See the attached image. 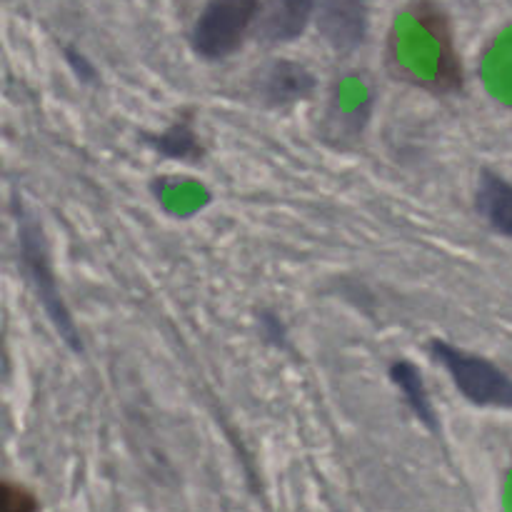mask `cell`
Here are the masks:
<instances>
[{"label":"cell","instance_id":"1","mask_svg":"<svg viewBox=\"0 0 512 512\" xmlns=\"http://www.w3.org/2000/svg\"><path fill=\"white\" fill-rule=\"evenodd\" d=\"M393 53L405 70H428L440 90H455L463 83L450 25L438 5L415 3L398 15Z\"/></svg>","mask_w":512,"mask_h":512},{"label":"cell","instance_id":"2","mask_svg":"<svg viewBox=\"0 0 512 512\" xmlns=\"http://www.w3.org/2000/svg\"><path fill=\"white\" fill-rule=\"evenodd\" d=\"M260 0H208L193 30V45L205 58H225L243 45L260 15Z\"/></svg>","mask_w":512,"mask_h":512},{"label":"cell","instance_id":"3","mask_svg":"<svg viewBox=\"0 0 512 512\" xmlns=\"http://www.w3.org/2000/svg\"><path fill=\"white\" fill-rule=\"evenodd\" d=\"M430 353L448 368L460 393L470 403L512 408V378L508 373H503V370L495 368L488 360L478 358V355L463 353V350L453 348L448 343H440V340L430 345Z\"/></svg>","mask_w":512,"mask_h":512},{"label":"cell","instance_id":"4","mask_svg":"<svg viewBox=\"0 0 512 512\" xmlns=\"http://www.w3.org/2000/svg\"><path fill=\"white\" fill-rule=\"evenodd\" d=\"M40 238H43V235H40L38 225H35L33 220L23 218V223H20V255H23L25 273H28L30 283L35 285V293H38L40 303H43L45 313L50 315L55 328L60 330V335H63L75 350H80L78 333H75L68 310L60 303V295L58 290H55V278L53 273H50L48 258H45L43 250V240Z\"/></svg>","mask_w":512,"mask_h":512},{"label":"cell","instance_id":"5","mask_svg":"<svg viewBox=\"0 0 512 512\" xmlns=\"http://www.w3.org/2000/svg\"><path fill=\"white\" fill-rule=\"evenodd\" d=\"M318 25L330 48L338 53H350L365 38L368 3L365 0H320Z\"/></svg>","mask_w":512,"mask_h":512},{"label":"cell","instance_id":"6","mask_svg":"<svg viewBox=\"0 0 512 512\" xmlns=\"http://www.w3.org/2000/svg\"><path fill=\"white\" fill-rule=\"evenodd\" d=\"M315 0H265L260 5L258 33L265 43H288L308 28Z\"/></svg>","mask_w":512,"mask_h":512},{"label":"cell","instance_id":"7","mask_svg":"<svg viewBox=\"0 0 512 512\" xmlns=\"http://www.w3.org/2000/svg\"><path fill=\"white\" fill-rule=\"evenodd\" d=\"M313 75L298 63L280 60L265 75L263 95L270 105H288L313 93Z\"/></svg>","mask_w":512,"mask_h":512},{"label":"cell","instance_id":"8","mask_svg":"<svg viewBox=\"0 0 512 512\" xmlns=\"http://www.w3.org/2000/svg\"><path fill=\"white\" fill-rule=\"evenodd\" d=\"M478 210L498 233L512 238V185L493 173H483L478 188Z\"/></svg>","mask_w":512,"mask_h":512},{"label":"cell","instance_id":"9","mask_svg":"<svg viewBox=\"0 0 512 512\" xmlns=\"http://www.w3.org/2000/svg\"><path fill=\"white\" fill-rule=\"evenodd\" d=\"M390 378H393V383L403 390L405 400H408V405L413 408V413L418 415L425 425L435 428L433 408H430L428 393H425V385L423 380H420L418 370L410 363H395L393 368H390Z\"/></svg>","mask_w":512,"mask_h":512},{"label":"cell","instance_id":"10","mask_svg":"<svg viewBox=\"0 0 512 512\" xmlns=\"http://www.w3.org/2000/svg\"><path fill=\"white\" fill-rule=\"evenodd\" d=\"M158 150H160V153L168 155V158L193 160V158H198V155H200L198 135L190 130L188 123H178V125H173L168 133L160 135Z\"/></svg>","mask_w":512,"mask_h":512},{"label":"cell","instance_id":"11","mask_svg":"<svg viewBox=\"0 0 512 512\" xmlns=\"http://www.w3.org/2000/svg\"><path fill=\"white\" fill-rule=\"evenodd\" d=\"M0 512H38V503L25 488L5 483L0 490Z\"/></svg>","mask_w":512,"mask_h":512}]
</instances>
